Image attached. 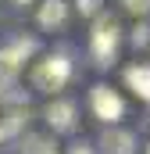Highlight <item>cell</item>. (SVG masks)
Returning <instances> with one entry per match:
<instances>
[{"instance_id": "6da1fadb", "label": "cell", "mask_w": 150, "mask_h": 154, "mask_svg": "<svg viewBox=\"0 0 150 154\" xmlns=\"http://www.w3.org/2000/svg\"><path fill=\"white\" fill-rule=\"evenodd\" d=\"M89 50L97 57V65H111L114 54H118V18L100 11L97 22H93V32H89Z\"/></svg>"}, {"instance_id": "7a4b0ae2", "label": "cell", "mask_w": 150, "mask_h": 154, "mask_svg": "<svg viewBox=\"0 0 150 154\" xmlns=\"http://www.w3.org/2000/svg\"><path fill=\"white\" fill-rule=\"evenodd\" d=\"M68 79H72V61L64 54H50V57H43L36 68H32V86L36 90H46V93L64 90Z\"/></svg>"}, {"instance_id": "3957f363", "label": "cell", "mask_w": 150, "mask_h": 154, "mask_svg": "<svg viewBox=\"0 0 150 154\" xmlns=\"http://www.w3.org/2000/svg\"><path fill=\"white\" fill-rule=\"evenodd\" d=\"M89 104H93V115L100 118V122H118L122 111H125V100L114 93L111 86H104V82H97L93 90H89Z\"/></svg>"}, {"instance_id": "277c9868", "label": "cell", "mask_w": 150, "mask_h": 154, "mask_svg": "<svg viewBox=\"0 0 150 154\" xmlns=\"http://www.w3.org/2000/svg\"><path fill=\"white\" fill-rule=\"evenodd\" d=\"M43 115H46V122H50L54 133H68V129H75V104H72V100H64V97L50 100Z\"/></svg>"}, {"instance_id": "5b68a950", "label": "cell", "mask_w": 150, "mask_h": 154, "mask_svg": "<svg viewBox=\"0 0 150 154\" xmlns=\"http://www.w3.org/2000/svg\"><path fill=\"white\" fill-rule=\"evenodd\" d=\"M100 147H104V154H136V136H132L129 129L111 125V129H104Z\"/></svg>"}, {"instance_id": "8992f818", "label": "cell", "mask_w": 150, "mask_h": 154, "mask_svg": "<svg viewBox=\"0 0 150 154\" xmlns=\"http://www.w3.org/2000/svg\"><path fill=\"white\" fill-rule=\"evenodd\" d=\"M64 18H68V4H64V0H43V4H39L36 22L43 29H57V25H64Z\"/></svg>"}, {"instance_id": "52a82bcc", "label": "cell", "mask_w": 150, "mask_h": 154, "mask_svg": "<svg viewBox=\"0 0 150 154\" xmlns=\"http://www.w3.org/2000/svg\"><path fill=\"white\" fill-rule=\"evenodd\" d=\"M22 65H25V57L14 47H4L0 50V86H11L18 79V72H22Z\"/></svg>"}, {"instance_id": "ba28073f", "label": "cell", "mask_w": 150, "mask_h": 154, "mask_svg": "<svg viewBox=\"0 0 150 154\" xmlns=\"http://www.w3.org/2000/svg\"><path fill=\"white\" fill-rule=\"evenodd\" d=\"M125 82H129V90H132L136 97L150 100V65H132V68H125Z\"/></svg>"}, {"instance_id": "9c48e42d", "label": "cell", "mask_w": 150, "mask_h": 154, "mask_svg": "<svg viewBox=\"0 0 150 154\" xmlns=\"http://www.w3.org/2000/svg\"><path fill=\"white\" fill-rule=\"evenodd\" d=\"M22 154H57V143L46 133H29L22 140Z\"/></svg>"}, {"instance_id": "30bf717a", "label": "cell", "mask_w": 150, "mask_h": 154, "mask_svg": "<svg viewBox=\"0 0 150 154\" xmlns=\"http://www.w3.org/2000/svg\"><path fill=\"white\" fill-rule=\"evenodd\" d=\"M22 118H25V108L11 100V104L0 111V133H4V136H14V133L22 129Z\"/></svg>"}, {"instance_id": "8fae6325", "label": "cell", "mask_w": 150, "mask_h": 154, "mask_svg": "<svg viewBox=\"0 0 150 154\" xmlns=\"http://www.w3.org/2000/svg\"><path fill=\"white\" fill-rule=\"evenodd\" d=\"M100 4H104V0H75L79 14H100Z\"/></svg>"}, {"instance_id": "7c38bea8", "label": "cell", "mask_w": 150, "mask_h": 154, "mask_svg": "<svg viewBox=\"0 0 150 154\" xmlns=\"http://www.w3.org/2000/svg\"><path fill=\"white\" fill-rule=\"evenodd\" d=\"M132 14H150V0H122Z\"/></svg>"}, {"instance_id": "4fadbf2b", "label": "cell", "mask_w": 150, "mask_h": 154, "mask_svg": "<svg viewBox=\"0 0 150 154\" xmlns=\"http://www.w3.org/2000/svg\"><path fill=\"white\" fill-rule=\"evenodd\" d=\"M147 39H150V29H147V25H140V29H136V36H132V43H136V47H143Z\"/></svg>"}, {"instance_id": "5bb4252c", "label": "cell", "mask_w": 150, "mask_h": 154, "mask_svg": "<svg viewBox=\"0 0 150 154\" xmlns=\"http://www.w3.org/2000/svg\"><path fill=\"white\" fill-rule=\"evenodd\" d=\"M68 154H93V147H86V143H75Z\"/></svg>"}, {"instance_id": "9a60e30c", "label": "cell", "mask_w": 150, "mask_h": 154, "mask_svg": "<svg viewBox=\"0 0 150 154\" xmlns=\"http://www.w3.org/2000/svg\"><path fill=\"white\" fill-rule=\"evenodd\" d=\"M11 4H22V7H25V4H32V0H11Z\"/></svg>"}, {"instance_id": "2e32d148", "label": "cell", "mask_w": 150, "mask_h": 154, "mask_svg": "<svg viewBox=\"0 0 150 154\" xmlns=\"http://www.w3.org/2000/svg\"><path fill=\"white\" fill-rule=\"evenodd\" d=\"M147 154H150V143H147Z\"/></svg>"}, {"instance_id": "e0dca14e", "label": "cell", "mask_w": 150, "mask_h": 154, "mask_svg": "<svg viewBox=\"0 0 150 154\" xmlns=\"http://www.w3.org/2000/svg\"><path fill=\"white\" fill-rule=\"evenodd\" d=\"M0 140H4V133H0Z\"/></svg>"}]
</instances>
